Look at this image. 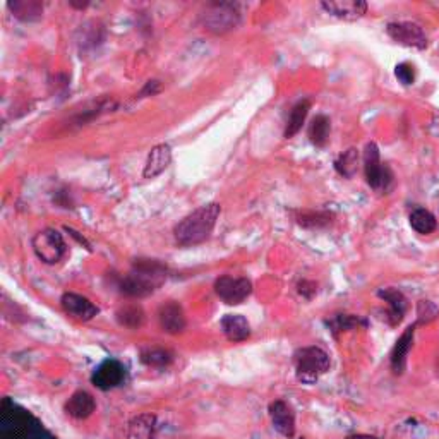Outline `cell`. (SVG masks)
<instances>
[{
    "mask_svg": "<svg viewBox=\"0 0 439 439\" xmlns=\"http://www.w3.org/2000/svg\"><path fill=\"white\" fill-rule=\"evenodd\" d=\"M170 162H172V149H170V146L156 144L155 148L149 151L142 176H144V178L158 177L160 174L165 172L167 167L170 165Z\"/></svg>",
    "mask_w": 439,
    "mask_h": 439,
    "instance_id": "cell-17",
    "label": "cell"
},
{
    "mask_svg": "<svg viewBox=\"0 0 439 439\" xmlns=\"http://www.w3.org/2000/svg\"><path fill=\"white\" fill-rule=\"evenodd\" d=\"M167 280V266L155 259H138L132 270L120 280V292L127 297H148Z\"/></svg>",
    "mask_w": 439,
    "mask_h": 439,
    "instance_id": "cell-1",
    "label": "cell"
},
{
    "mask_svg": "<svg viewBox=\"0 0 439 439\" xmlns=\"http://www.w3.org/2000/svg\"><path fill=\"white\" fill-rule=\"evenodd\" d=\"M438 374H439V362H438Z\"/></svg>",
    "mask_w": 439,
    "mask_h": 439,
    "instance_id": "cell-34",
    "label": "cell"
},
{
    "mask_svg": "<svg viewBox=\"0 0 439 439\" xmlns=\"http://www.w3.org/2000/svg\"><path fill=\"white\" fill-rule=\"evenodd\" d=\"M220 324L225 337L234 344H241L251 337V324L242 314H225Z\"/></svg>",
    "mask_w": 439,
    "mask_h": 439,
    "instance_id": "cell-16",
    "label": "cell"
},
{
    "mask_svg": "<svg viewBox=\"0 0 439 439\" xmlns=\"http://www.w3.org/2000/svg\"><path fill=\"white\" fill-rule=\"evenodd\" d=\"M357 163H359V153L355 148H351L344 155L338 156L337 162H335V169L345 178H352L357 172Z\"/></svg>",
    "mask_w": 439,
    "mask_h": 439,
    "instance_id": "cell-28",
    "label": "cell"
},
{
    "mask_svg": "<svg viewBox=\"0 0 439 439\" xmlns=\"http://www.w3.org/2000/svg\"><path fill=\"white\" fill-rule=\"evenodd\" d=\"M377 297L383 299V301L388 304V310H386L388 324H390V326H398V324L403 321V317H405L407 309H409V301H407V297L403 295V292L395 287H386V288H381V290L377 292Z\"/></svg>",
    "mask_w": 439,
    "mask_h": 439,
    "instance_id": "cell-11",
    "label": "cell"
},
{
    "mask_svg": "<svg viewBox=\"0 0 439 439\" xmlns=\"http://www.w3.org/2000/svg\"><path fill=\"white\" fill-rule=\"evenodd\" d=\"M321 7L328 14L344 21H357L367 12V2L364 0H324Z\"/></svg>",
    "mask_w": 439,
    "mask_h": 439,
    "instance_id": "cell-12",
    "label": "cell"
},
{
    "mask_svg": "<svg viewBox=\"0 0 439 439\" xmlns=\"http://www.w3.org/2000/svg\"><path fill=\"white\" fill-rule=\"evenodd\" d=\"M270 417L274 431L283 438L292 439L295 436V412L285 400H274L270 405Z\"/></svg>",
    "mask_w": 439,
    "mask_h": 439,
    "instance_id": "cell-10",
    "label": "cell"
},
{
    "mask_svg": "<svg viewBox=\"0 0 439 439\" xmlns=\"http://www.w3.org/2000/svg\"><path fill=\"white\" fill-rule=\"evenodd\" d=\"M295 221L304 228H323L331 225L333 215L326 212H294Z\"/></svg>",
    "mask_w": 439,
    "mask_h": 439,
    "instance_id": "cell-27",
    "label": "cell"
},
{
    "mask_svg": "<svg viewBox=\"0 0 439 439\" xmlns=\"http://www.w3.org/2000/svg\"><path fill=\"white\" fill-rule=\"evenodd\" d=\"M158 91H160V83H158V81H149V83L144 86V89L141 91V96L155 95V93H158Z\"/></svg>",
    "mask_w": 439,
    "mask_h": 439,
    "instance_id": "cell-32",
    "label": "cell"
},
{
    "mask_svg": "<svg viewBox=\"0 0 439 439\" xmlns=\"http://www.w3.org/2000/svg\"><path fill=\"white\" fill-rule=\"evenodd\" d=\"M215 292L227 306H239L251 295L252 283L247 278L220 277L215 281Z\"/></svg>",
    "mask_w": 439,
    "mask_h": 439,
    "instance_id": "cell-8",
    "label": "cell"
},
{
    "mask_svg": "<svg viewBox=\"0 0 439 439\" xmlns=\"http://www.w3.org/2000/svg\"><path fill=\"white\" fill-rule=\"evenodd\" d=\"M395 76L403 86H410L415 81V67L409 62H402L395 67Z\"/></svg>",
    "mask_w": 439,
    "mask_h": 439,
    "instance_id": "cell-30",
    "label": "cell"
},
{
    "mask_svg": "<svg viewBox=\"0 0 439 439\" xmlns=\"http://www.w3.org/2000/svg\"><path fill=\"white\" fill-rule=\"evenodd\" d=\"M417 324H410L405 331L402 333V337L396 340L393 351L390 355V366L393 371L395 376H402L407 369V355H409L410 348L413 345V335H415Z\"/></svg>",
    "mask_w": 439,
    "mask_h": 439,
    "instance_id": "cell-14",
    "label": "cell"
},
{
    "mask_svg": "<svg viewBox=\"0 0 439 439\" xmlns=\"http://www.w3.org/2000/svg\"><path fill=\"white\" fill-rule=\"evenodd\" d=\"M35 254L40 261L45 264H55L66 256V242H64L62 234L55 228H45L40 230L31 241Z\"/></svg>",
    "mask_w": 439,
    "mask_h": 439,
    "instance_id": "cell-5",
    "label": "cell"
},
{
    "mask_svg": "<svg viewBox=\"0 0 439 439\" xmlns=\"http://www.w3.org/2000/svg\"><path fill=\"white\" fill-rule=\"evenodd\" d=\"M60 304L69 316L77 321H89L100 312V309L89 299L80 294H73V292H66L60 299Z\"/></svg>",
    "mask_w": 439,
    "mask_h": 439,
    "instance_id": "cell-13",
    "label": "cell"
},
{
    "mask_svg": "<svg viewBox=\"0 0 439 439\" xmlns=\"http://www.w3.org/2000/svg\"><path fill=\"white\" fill-rule=\"evenodd\" d=\"M144 310L138 304H127L117 310V321L120 326H126L129 330H138L144 324Z\"/></svg>",
    "mask_w": 439,
    "mask_h": 439,
    "instance_id": "cell-23",
    "label": "cell"
},
{
    "mask_svg": "<svg viewBox=\"0 0 439 439\" xmlns=\"http://www.w3.org/2000/svg\"><path fill=\"white\" fill-rule=\"evenodd\" d=\"M239 21H241V12H239L237 6L228 2L209 3L206 7V12L203 14V23H205L206 30L213 31V33H227L237 26Z\"/></svg>",
    "mask_w": 439,
    "mask_h": 439,
    "instance_id": "cell-6",
    "label": "cell"
},
{
    "mask_svg": "<svg viewBox=\"0 0 439 439\" xmlns=\"http://www.w3.org/2000/svg\"><path fill=\"white\" fill-rule=\"evenodd\" d=\"M386 33L391 40L403 46L410 48L426 50L429 41H427L426 31L420 24L412 23V21H395L386 26Z\"/></svg>",
    "mask_w": 439,
    "mask_h": 439,
    "instance_id": "cell-7",
    "label": "cell"
},
{
    "mask_svg": "<svg viewBox=\"0 0 439 439\" xmlns=\"http://www.w3.org/2000/svg\"><path fill=\"white\" fill-rule=\"evenodd\" d=\"M331 122L326 115H316L309 126V139L317 148H324L330 139Z\"/></svg>",
    "mask_w": 439,
    "mask_h": 439,
    "instance_id": "cell-25",
    "label": "cell"
},
{
    "mask_svg": "<svg viewBox=\"0 0 439 439\" xmlns=\"http://www.w3.org/2000/svg\"><path fill=\"white\" fill-rule=\"evenodd\" d=\"M9 9L21 21H38L44 16V3L38 0H14L9 2Z\"/></svg>",
    "mask_w": 439,
    "mask_h": 439,
    "instance_id": "cell-20",
    "label": "cell"
},
{
    "mask_svg": "<svg viewBox=\"0 0 439 439\" xmlns=\"http://www.w3.org/2000/svg\"><path fill=\"white\" fill-rule=\"evenodd\" d=\"M158 321L163 331L170 335H178L185 330L187 321H185L184 309L177 304V302L170 301L163 304L158 310Z\"/></svg>",
    "mask_w": 439,
    "mask_h": 439,
    "instance_id": "cell-15",
    "label": "cell"
},
{
    "mask_svg": "<svg viewBox=\"0 0 439 439\" xmlns=\"http://www.w3.org/2000/svg\"><path fill=\"white\" fill-rule=\"evenodd\" d=\"M301 439H304V438H301Z\"/></svg>",
    "mask_w": 439,
    "mask_h": 439,
    "instance_id": "cell-35",
    "label": "cell"
},
{
    "mask_svg": "<svg viewBox=\"0 0 439 439\" xmlns=\"http://www.w3.org/2000/svg\"><path fill=\"white\" fill-rule=\"evenodd\" d=\"M174 360V353L160 347H148L141 351V362L148 367H167Z\"/></svg>",
    "mask_w": 439,
    "mask_h": 439,
    "instance_id": "cell-26",
    "label": "cell"
},
{
    "mask_svg": "<svg viewBox=\"0 0 439 439\" xmlns=\"http://www.w3.org/2000/svg\"><path fill=\"white\" fill-rule=\"evenodd\" d=\"M96 410V402L88 391H76L66 403V412L77 420L88 419Z\"/></svg>",
    "mask_w": 439,
    "mask_h": 439,
    "instance_id": "cell-18",
    "label": "cell"
},
{
    "mask_svg": "<svg viewBox=\"0 0 439 439\" xmlns=\"http://www.w3.org/2000/svg\"><path fill=\"white\" fill-rule=\"evenodd\" d=\"M295 376L301 383L312 384L330 371V355L319 347H302L294 353Z\"/></svg>",
    "mask_w": 439,
    "mask_h": 439,
    "instance_id": "cell-3",
    "label": "cell"
},
{
    "mask_svg": "<svg viewBox=\"0 0 439 439\" xmlns=\"http://www.w3.org/2000/svg\"><path fill=\"white\" fill-rule=\"evenodd\" d=\"M364 172H366V180L373 191L386 192L393 182V172L390 167L381 163L380 148L376 142H369L364 149Z\"/></svg>",
    "mask_w": 439,
    "mask_h": 439,
    "instance_id": "cell-4",
    "label": "cell"
},
{
    "mask_svg": "<svg viewBox=\"0 0 439 439\" xmlns=\"http://www.w3.org/2000/svg\"><path fill=\"white\" fill-rule=\"evenodd\" d=\"M310 110V102L309 100H301V102L295 103L290 110V115H288L287 127H285V138L290 139L302 129V124L306 122V117H308Z\"/></svg>",
    "mask_w": 439,
    "mask_h": 439,
    "instance_id": "cell-22",
    "label": "cell"
},
{
    "mask_svg": "<svg viewBox=\"0 0 439 439\" xmlns=\"http://www.w3.org/2000/svg\"><path fill=\"white\" fill-rule=\"evenodd\" d=\"M345 439H381V438L371 436V434H351V436H347Z\"/></svg>",
    "mask_w": 439,
    "mask_h": 439,
    "instance_id": "cell-33",
    "label": "cell"
},
{
    "mask_svg": "<svg viewBox=\"0 0 439 439\" xmlns=\"http://www.w3.org/2000/svg\"><path fill=\"white\" fill-rule=\"evenodd\" d=\"M410 227L417 232V234H433L438 228V221L436 216L431 212L424 208H415L412 213H410Z\"/></svg>",
    "mask_w": 439,
    "mask_h": 439,
    "instance_id": "cell-24",
    "label": "cell"
},
{
    "mask_svg": "<svg viewBox=\"0 0 439 439\" xmlns=\"http://www.w3.org/2000/svg\"><path fill=\"white\" fill-rule=\"evenodd\" d=\"M127 377V371L124 367L122 362L115 359H106L93 371L91 376V383L95 384L98 390L109 391L113 390V388L120 386V384L126 381Z\"/></svg>",
    "mask_w": 439,
    "mask_h": 439,
    "instance_id": "cell-9",
    "label": "cell"
},
{
    "mask_svg": "<svg viewBox=\"0 0 439 439\" xmlns=\"http://www.w3.org/2000/svg\"><path fill=\"white\" fill-rule=\"evenodd\" d=\"M297 290H299V294L302 295V297L310 301V299H312L314 295L317 294V285L310 280H302V281H299Z\"/></svg>",
    "mask_w": 439,
    "mask_h": 439,
    "instance_id": "cell-31",
    "label": "cell"
},
{
    "mask_svg": "<svg viewBox=\"0 0 439 439\" xmlns=\"http://www.w3.org/2000/svg\"><path fill=\"white\" fill-rule=\"evenodd\" d=\"M326 324L331 333L338 337V335L345 333V331L355 330L359 326H367V321L362 319L360 316H355V314H333V316L328 317Z\"/></svg>",
    "mask_w": 439,
    "mask_h": 439,
    "instance_id": "cell-21",
    "label": "cell"
},
{
    "mask_svg": "<svg viewBox=\"0 0 439 439\" xmlns=\"http://www.w3.org/2000/svg\"><path fill=\"white\" fill-rule=\"evenodd\" d=\"M220 212L221 208L218 203H209V205L194 209L191 215L178 221L174 228V237H176L177 244L182 247H191V245L205 242L212 235Z\"/></svg>",
    "mask_w": 439,
    "mask_h": 439,
    "instance_id": "cell-2",
    "label": "cell"
},
{
    "mask_svg": "<svg viewBox=\"0 0 439 439\" xmlns=\"http://www.w3.org/2000/svg\"><path fill=\"white\" fill-rule=\"evenodd\" d=\"M439 317V308L434 304L433 301H427V299H422V301L417 302V326H426V324L433 323Z\"/></svg>",
    "mask_w": 439,
    "mask_h": 439,
    "instance_id": "cell-29",
    "label": "cell"
},
{
    "mask_svg": "<svg viewBox=\"0 0 439 439\" xmlns=\"http://www.w3.org/2000/svg\"><path fill=\"white\" fill-rule=\"evenodd\" d=\"M158 420L155 413H139L129 422V439H155Z\"/></svg>",
    "mask_w": 439,
    "mask_h": 439,
    "instance_id": "cell-19",
    "label": "cell"
}]
</instances>
